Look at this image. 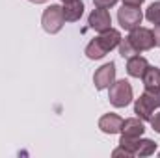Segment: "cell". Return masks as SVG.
Returning a JSON list of instances; mask_svg holds the SVG:
<instances>
[{
    "mask_svg": "<svg viewBox=\"0 0 160 158\" xmlns=\"http://www.w3.org/2000/svg\"><path fill=\"white\" fill-rule=\"evenodd\" d=\"M121 41V34L116 28H108L99 34V37L91 39L86 47V56L89 60H101L104 58L110 50H114Z\"/></svg>",
    "mask_w": 160,
    "mask_h": 158,
    "instance_id": "cell-1",
    "label": "cell"
},
{
    "mask_svg": "<svg viewBox=\"0 0 160 158\" xmlns=\"http://www.w3.org/2000/svg\"><path fill=\"white\" fill-rule=\"evenodd\" d=\"M155 108H160V87H145L134 102V114L142 121H151Z\"/></svg>",
    "mask_w": 160,
    "mask_h": 158,
    "instance_id": "cell-2",
    "label": "cell"
},
{
    "mask_svg": "<svg viewBox=\"0 0 160 158\" xmlns=\"http://www.w3.org/2000/svg\"><path fill=\"white\" fill-rule=\"evenodd\" d=\"M108 99L112 102V106L116 108H125L132 102L134 99V91L128 80H116L110 87H108Z\"/></svg>",
    "mask_w": 160,
    "mask_h": 158,
    "instance_id": "cell-3",
    "label": "cell"
},
{
    "mask_svg": "<svg viewBox=\"0 0 160 158\" xmlns=\"http://www.w3.org/2000/svg\"><path fill=\"white\" fill-rule=\"evenodd\" d=\"M41 24H43V30L47 34H58L63 24H65V19H63V11H62V6L58 4H50L43 15H41Z\"/></svg>",
    "mask_w": 160,
    "mask_h": 158,
    "instance_id": "cell-4",
    "label": "cell"
},
{
    "mask_svg": "<svg viewBox=\"0 0 160 158\" xmlns=\"http://www.w3.org/2000/svg\"><path fill=\"white\" fill-rule=\"evenodd\" d=\"M118 21H119V24H121L123 30H128V32H130V30H134V28H138V26L142 24L143 13H142L140 7L125 6V4H123V7L118 11Z\"/></svg>",
    "mask_w": 160,
    "mask_h": 158,
    "instance_id": "cell-5",
    "label": "cell"
},
{
    "mask_svg": "<svg viewBox=\"0 0 160 158\" xmlns=\"http://www.w3.org/2000/svg\"><path fill=\"white\" fill-rule=\"evenodd\" d=\"M128 41L132 43V47H134L138 52L151 50V48L155 47V36H153V30L143 28V26H138V28L130 30V34H128Z\"/></svg>",
    "mask_w": 160,
    "mask_h": 158,
    "instance_id": "cell-6",
    "label": "cell"
},
{
    "mask_svg": "<svg viewBox=\"0 0 160 158\" xmlns=\"http://www.w3.org/2000/svg\"><path fill=\"white\" fill-rule=\"evenodd\" d=\"M114 82H116V63L114 62L101 65L95 71V75H93V84H95V89L97 91L108 89Z\"/></svg>",
    "mask_w": 160,
    "mask_h": 158,
    "instance_id": "cell-7",
    "label": "cell"
},
{
    "mask_svg": "<svg viewBox=\"0 0 160 158\" xmlns=\"http://www.w3.org/2000/svg\"><path fill=\"white\" fill-rule=\"evenodd\" d=\"M88 24L89 28H93L95 32H104L108 28H112V17L108 13V9H102V7H95L89 17H88Z\"/></svg>",
    "mask_w": 160,
    "mask_h": 158,
    "instance_id": "cell-8",
    "label": "cell"
},
{
    "mask_svg": "<svg viewBox=\"0 0 160 158\" xmlns=\"http://www.w3.org/2000/svg\"><path fill=\"white\" fill-rule=\"evenodd\" d=\"M143 132H145V126L140 117H128L121 125V136L125 138H142Z\"/></svg>",
    "mask_w": 160,
    "mask_h": 158,
    "instance_id": "cell-9",
    "label": "cell"
},
{
    "mask_svg": "<svg viewBox=\"0 0 160 158\" xmlns=\"http://www.w3.org/2000/svg\"><path fill=\"white\" fill-rule=\"evenodd\" d=\"M147 67H149V62H147L143 56H140V54L130 56V58L127 60V73H128V77H132V78H142Z\"/></svg>",
    "mask_w": 160,
    "mask_h": 158,
    "instance_id": "cell-10",
    "label": "cell"
},
{
    "mask_svg": "<svg viewBox=\"0 0 160 158\" xmlns=\"http://www.w3.org/2000/svg\"><path fill=\"white\" fill-rule=\"evenodd\" d=\"M121 125H123V119L118 114H104L102 117L99 119V128L101 132L104 134H118L121 132Z\"/></svg>",
    "mask_w": 160,
    "mask_h": 158,
    "instance_id": "cell-11",
    "label": "cell"
},
{
    "mask_svg": "<svg viewBox=\"0 0 160 158\" xmlns=\"http://www.w3.org/2000/svg\"><path fill=\"white\" fill-rule=\"evenodd\" d=\"M62 11H63V19H65L67 22H77V21H80V17H82V13H84V4H82L80 0L63 4Z\"/></svg>",
    "mask_w": 160,
    "mask_h": 158,
    "instance_id": "cell-12",
    "label": "cell"
},
{
    "mask_svg": "<svg viewBox=\"0 0 160 158\" xmlns=\"http://www.w3.org/2000/svg\"><path fill=\"white\" fill-rule=\"evenodd\" d=\"M155 151H157V143L153 141V140H138V147H136V151H134V156L138 158H145V156H151V155H155Z\"/></svg>",
    "mask_w": 160,
    "mask_h": 158,
    "instance_id": "cell-13",
    "label": "cell"
},
{
    "mask_svg": "<svg viewBox=\"0 0 160 158\" xmlns=\"http://www.w3.org/2000/svg\"><path fill=\"white\" fill-rule=\"evenodd\" d=\"M142 80H143V86H145V87H160V69L149 65V67L145 69Z\"/></svg>",
    "mask_w": 160,
    "mask_h": 158,
    "instance_id": "cell-14",
    "label": "cell"
},
{
    "mask_svg": "<svg viewBox=\"0 0 160 158\" xmlns=\"http://www.w3.org/2000/svg\"><path fill=\"white\" fill-rule=\"evenodd\" d=\"M145 19L153 24H160V0L158 2H153L147 11H145Z\"/></svg>",
    "mask_w": 160,
    "mask_h": 158,
    "instance_id": "cell-15",
    "label": "cell"
},
{
    "mask_svg": "<svg viewBox=\"0 0 160 158\" xmlns=\"http://www.w3.org/2000/svg\"><path fill=\"white\" fill-rule=\"evenodd\" d=\"M118 47H119V54L123 56V58H127V60H128L130 56L140 54V52L132 47V43L128 41V37H127V39H123V37H121V41H119V45H118Z\"/></svg>",
    "mask_w": 160,
    "mask_h": 158,
    "instance_id": "cell-16",
    "label": "cell"
},
{
    "mask_svg": "<svg viewBox=\"0 0 160 158\" xmlns=\"http://www.w3.org/2000/svg\"><path fill=\"white\" fill-rule=\"evenodd\" d=\"M93 4H95V7H102V9H108V7L116 6V4H118V0H93Z\"/></svg>",
    "mask_w": 160,
    "mask_h": 158,
    "instance_id": "cell-17",
    "label": "cell"
},
{
    "mask_svg": "<svg viewBox=\"0 0 160 158\" xmlns=\"http://www.w3.org/2000/svg\"><path fill=\"white\" fill-rule=\"evenodd\" d=\"M112 156L114 158H118V156H125V158H132V153H128L127 149H123V147H118V149H114L112 151Z\"/></svg>",
    "mask_w": 160,
    "mask_h": 158,
    "instance_id": "cell-18",
    "label": "cell"
},
{
    "mask_svg": "<svg viewBox=\"0 0 160 158\" xmlns=\"http://www.w3.org/2000/svg\"><path fill=\"white\" fill-rule=\"evenodd\" d=\"M151 126H153L155 132H158L160 134V112L158 114H155V117H151Z\"/></svg>",
    "mask_w": 160,
    "mask_h": 158,
    "instance_id": "cell-19",
    "label": "cell"
},
{
    "mask_svg": "<svg viewBox=\"0 0 160 158\" xmlns=\"http://www.w3.org/2000/svg\"><path fill=\"white\" fill-rule=\"evenodd\" d=\"M153 36H155V47H160V24H157V26H155Z\"/></svg>",
    "mask_w": 160,
    "mask_h": 158,
    "instance_id": "cell-20",
    "label": "cell"
},
{
    "mask_svg": "<svg viewBox=\"0 0 160 158\" xmlns=\"http://www.w3.org/2000/svg\"><path fill=\"white\" fill-rule=\"evenodd\" d=\"M143 2H145V0H123L125 6H134V7H140Z\"/></svg>",
    "mask_w": 160,
    "mask_h": 158,
    "instance_id": "cell-21",
    "label": "cell"
},
{
    "mask_svg": "<svg viewBox=\"0 0 160 158\" xmlns=\"http://www.w3.org/2000/svg\"><path fill=\"white\" fill-rule=\"evenodd\" d=\"M28 2H32V4H45V2H48V0H28Z\"/></svg>",
    "mask_w": 160,
    "mask_h": 158,
    "instance_id": "cell-22",
    "label": "cell"
},
{
    "mask_svg": "<svg viewBox=\"0 0 160 158\" xmlns=\"http://www.w3.org/2000/svg\"><path fill=\"white\" fill-rule=\"evenodd\" d=\"M60 2H63V4H69V2H75V0H60Z\"/></svg>",
    "mask_w": 160,
    "mask_h": 158,
    "instance_id": "cell-23",
    "label": "cell"
},
{
    "mask_svg": "<svg viewBox=\"0 0 160 158\" xmlns=\"http://www.w3.org/2000/svg\"><path fill=\"white\" fill-rule=\"evenodd\" d=\"M158 156H160V153H158Z\"/></svg>",
    "mask_w": 160,
    "mask_h": 158,
    "instance_id": "cell-24",
    "label": "cell"
}]
</instances>
